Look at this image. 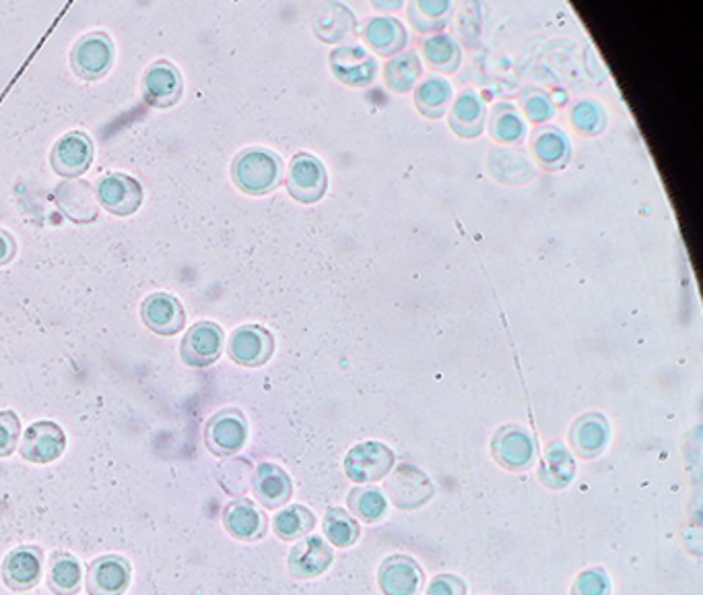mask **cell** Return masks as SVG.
<instances>
[{"instance_id":"obj_1","label":"cell","mask_w":703,"mask_h":595,"mask_svg":"<svg viewBox=\"0 0 703 595\" xmlns=\"http://www.w3.org/2000/svg\"><path fill=\"white\" fill-rule=\"evenodd\" d=\"M232 174L242 191L262 195L274 189L281 179V161L267 149H246L235 158Z\"/></svg>"},{"instance_id":"obj_2","label":"cell","mask_w":703,"mask_h":595,"mask_svg":"<svg viewBox=\"0 0 703 595\" xmlns=\"http://www.w3.org/2000/svg\"><path fill=\"white\" fill-rule=\"evenodd\" d=\"M112 60H114V46L112 40L101 32L83 36L75 44L71 54L75 73L85 81L101 80L110 71Z\"/></svg>"},{"instance_id":"obj_3","label":"cell","mask_w":703,"mask_h":595,"mask_svg":"<svg viewBox=\"0 0 703 595\" xmlns=\"http://www.w3.org/2000/svg\"><path fill=\"white\" fill-rule=\"evenodd\" d=\"M394 453L382 442H363L349 451L345 459V472L357 484H371L391 474Z\"/></svg>"},{"instance_id":"obj_4","label":"cell","mask_w":703,"mask_h":595,"mask_svg":"<svg viewBox=\"0 0 703 595\" xmlns=\"http://www.w3.org/2000/svg\"><path fill=\"white\" fill-rule=\"evenodd\" d=\"M248 424L237 410H223L209 420L205 428V442L211 453L232 457L246 445Z\"/></svg>"},{"instance_id":"obj_5","label":"cell","mask_w":703,"mask_h":595,"mask_svg":"<svg viewBox=\"0 0 703 595\" xmlns=\"http://www.w3.org/2000/svg\"><path fill=\"white\" fill-rule=\"evenodd\" d=\"M41 571H44V556L38 546H32V544L11 550L4 556L0 567L2 581L11 592L34 590L41 579Z\"/></svg>"},{"instance_id":"obj_6","label":"cell","mask_w":703,"mask_h":595,"mask_svg":"<svg viewBox=\"0 0 703 595\" xmlns=\"http://www.w3.org/2000/svg\"><path fill=\"white\" fill-rule=\"evenodd\" d=\"M131 579L133 569L124 556H99L87 569V594L124 595Z\"/></svg>"},{"instance_id":"obj_7","label":"cell","mask_w":703,"mask_h":595,"mask_svg":"<svg viewBox=\"0 0 703 595\" xmlns=\"http://www.w3.org/2000/svg\"><path fill=\"white\" fill-rule=\"evenodd\" d=\"M386 493L391 496L392 505H396L400 511H415L433 496V484L415 465H400L391 479H386Z\"/></svg>"},{"instance_id":"obj_8","label":"cell","mask_w":703,"mask_h":595,"mask_svg":"<svg viewBox=\"0 0 703 595\" xmlns=\"http://www.w3.org/2000/svg\"><path fill=\"white\" fill-rule=\"evenodd\" d=\"M66 447V437L59 424L41 420L32 424L21 438V457L29 463H52L57 461Z\"/></svg>"},{"instance_id":"obj_9","label":"cell","mask_w":703,"mask_h":595,"mask_svg":"<svg viewBox=\"0 0 703 595\" xmlns=\"http://www.w3.org/2000/svg\"><path fill=\"white\" fill-rule=\"evenodd\" d=\"M94 159V143L85 133H66L52 149V168L62 179H75L87 172Z\"/></svg>"},{"instance_id":"obj_10","label":"cell","mask_w":703,"mask_h":595,"mask_svg":"<svg viewBox=\"0 0 703 595\" xmlns=\"http://www.w3.org/2000/svg\"><path fill=\"white\" fill-rule=\"evenodd\" d=\"M98 198L112 216H133L140 207L143 189L137 180L126 174H110L99 180Z\"/></svg>"},{"instance_id":"obj_11","label":"cell","mask_w":703,"mask_h":595,"mask_svg":"<svg viewBox=\"0 0 703 595\" xmlns=\"http://www.w3.org/2000/svg\"><path fill=\"white\" fill-rule=\"evenodd\" d=\"M252 493L264 509L274 511V509H281L283 505L289 502L292 493H294V484L283 467L264 461L256 467L255 474H252Z\"/></svg>"},{"instance_id":"obj_12","label":"cell","mask_w":703,"mask_h":595,"mask_svg":"<svg viewBox=\"0 0 703 595\" xmlns=\"http://www.w3.org/2000/svg\"><path fill=\"white\" fill-rule=\"evenodd\" d=\"M378 581L386 595H417L423 585V571L409 556H391L382 562Z\"/></svg>"},{"instance_id":"obj_13","label":"cell","mask_w":703,"mask_h":595,"mask_svg":"<svg viewBox=\"0 0 703 595\" xmlns=\"http://www.w3.org/2000/svg\"><path fill=\"white\" fill-rule=\"evenodd\" d=\"M223 350V331L215 323H196L182 341V360L188 366H209Z\"/></svg>"},{"instance_id":"obj_14","label":"cell","mask_w":703,"mask_h":595,"mask_svg":"<svg viewBox=\"0 0 703 595\" xmlns=\"http://www.w3.org/2000/svg\"><path fill=\"white\" fill-rule=\"evenodd\" d=\"M182 96V77L170 62H156L143 77V98L153 108H170Z\"/></svg>"},{"instance_id":"obj_15","label":"cell","mask_w":703,"mask_h":595,"mask_svg":"<svg viewBox=\"0 0 703 595\" xmlns=\"http://www.w3.org/2000/svg\"><path fill=\"white\" fill-rule=\"evenodd\" d=\"M331 562H333V550L324 537H304L289 552V573L295 579H313L322 575L331 567Z\"/></svg>"},{"instance_id":"obj_16","label":"cell","mask_w":703,"mask_h":595,"mask_svg":"<svg viewBox=\"0 0 703 595\" xmlns=\"http://www.w3.org/2000/svg\"><path fill=\"white\" fill-rule=\"evenodd\" d=\"M273 338L269 331L256 325L235 329L230 339V356L242 366H260L273 354Z\"/></svg>"},{"instance_id":"obj_17","label":"cell","mask_w":703,"mask_h":595,"mask_svg":"<svg viewBox=\"0 0 703 595\" xmlns=\"http://www.w3.org/2000/svg\"><path fill=\"white\" fill-rule=\"evenodd\" d=\"M493 457L508 470H527L534 459V440L525 428L508 426L493 438Z\"/></svg>"},{"instance_id":"obj_18","label":"cell","mask_w":703,"mask_h":595,"mask_svg":"<svg viewBox=\"0 0 703 595\" xmlns=\"http://www.w3.org/2000/svg\"><path fill=\"white\" fill-rule=\"evenodd\" d=\"M145 325L159 336H176L184 327V308L172 294H151L140 306Z\"/></svg>"},{"instance_id":"obj_19","label":"cell","mask_w":703,"mask_h":595,"mask_svg":"<svg viewBox=\"0 0 703 595\" xmlns=\"http://www.w3.org/2000/svg\"><path fill=\"white\" fill-rule=\"evenodd\" d=\"M287 186L292 195L299 201H316L326 191V172L324 166L308 154L295 156L289 166Z\"/></svg>"},{"instance_id":"obj_20","label":"cell","mask_w":703,"mask_h":595,"mask_svg":"<svg viewBox=\"0 0 703 595\" xmlns=\"http://www.w3.org/2000/svg\"><path fill=\"white\" fill-rule=\"evenodd\" d=\"M223 525L242 542H255L267 534V517L256 509L255 502L239 496L223 511Z\"/></svg>"},{"instance_id":"obj_21","label":"cell","mask_w":703,"mask_h":595,"mask_svg":"<svg viewBox=\"0 0 703 595\" xmlns=\"http://www.w3.org/2000/svg\"><path fill=\"white\" fill-rule=\"evenodd\" d=\"M46 583L54 595H77L83 585L81 562L71 552H54L48 560Z\"/></svg>"},{"instance_id":"obj_22","label":"cell","mask_w":703,"mask_h":595,"mask_svg":"<svg viewBox=\"0 0 703 595\" xmlns=\"http://www.w3.org/2000/svg\"><path fill=\"white\" fill-rule=\"evenodd\" d=\"M571 447L578 456L594 457L605 449L608 440V424L599 414H587L580 417L569 433Z\"/></svg>"},{"instance_id":"obj_23","label":"cell","mask_w":703,"mask_h":595,"mask_svg":"<svg viewBox=\"0 0 703 595\" xmlns=\"http://www.w3.org/2000/svg\"><path fill=\"white\" fill-rule=\"evenodd\" d=\"M334 73L349 85H366L375 73V62L361 48H341L333 54Z\"/></svg>"},{"instance_id":"obj_24","label":"cell","mask_w":703,"mask_h":595,"mask_svg":"<svg viewBox=\"0 0 703 595\" xmlns=\"http://www.w3.org/2000/svg\"><path fill=\"white\" fill-rule=\"evenodd\" d=\"M574 474H576V465H574V459L569 456L566 447L562 442L548 445L545 457L541 461V467H539L541 482L548 488L559 490V488H566L567 484L574 479Z\"/></svg>"},{"instance_id":"obj_25","label":"cell","mask_w":703,"mask_h":595,"mask_svg":"<svg viewBox=\"0 0 703 595\" xmlns=\"http://www.w3.org/2000/svg\"><path fill=\"white\" fill-rule=\"evenodd\" d=\"M316 525V517L306 507H287L274 515L273 530L276 536L285 542H294L299 537L308 536Z\"/></svg>"},{"instance_id":"obj_26","label":"cell","mask_w":703,"mask_h":595,"mask_svg":"<svg viewBox=\"0 0 703 595\" xmlns=\"http://www.w3.org/2000/svg\"><path fill=\"white\" fill-rule=\"evenodd\" d=\"M357 519L343 509H331L324 515V537L336 548H349L359 539Z\"/></svg>"},{"instance_id":"obj_27","label":"cell","mask_w":703,"mask_h":595,"mask_svg":"<svg viewBox=\"0 0 703 595\" xmlns=\"http://www.w3.org/2000/svg\"><path fill=\"white\" fill-rule=\"evenodd\" d=\"M349 509L366 523H375L386 513V498L378 488H355L349 495Z\"/></svg>"},{"instance_id":"obj_28","label":"cell","mask_w":703,"mask_h":595,"mask_svg":"<svg viewBox=\"0 0 703 595\" xmlns=\"http://www.w3.org/2000/svg\"><path fill=\"white\" fill-rule=\"evenodd\" d=\"M366 36L371 46H375L380 52H394L405 44L403 27L394 20L370 21Z\"/></svg>"},{"instance_id":"obj_29","label":"cell","mask_w":703,"mask_h":595,"mask_svg":"<svg viewBox=\"0 0 703 595\" xmlns=\"http://www.w3.org/2000/svg\"><path fill=\"white\" fill-rule=\"evenodd\" d=\"M252 474L255 472L246 459L225 461V465L221 467V486L230 495L244 496L252 484Z\"/></svg>"},{"instance_id":"obj_30","label":"cell","mask_w":703,"mask_h":595,"mask_svg":"<svg viewBox=\"0 0 703 595\" xmlns=\"http://www.w3.org/2000/svg\"><path fill=\"white\" fill-rule=\"evenodd\" d=\"M483 122V108L481 101L474 98L472 94L460 96L456 106H454V124L465 133L470 135L472 131H479Z\"/></svg>"},{"instance_id":"obj_31","label":"cell","mask_w":703,"mask_h":595,"mask_svg":"<svg viewBox=\"0 0 703 595\" xmlns=\"http://www.w3.org/2000/svg\"><path fill=\"white\" fill-rule=\"evenodd\" d=\"M417 73H419V60L415 54L407 52V54L392 60L391 64H388V71H386V77L391 81L392 87L407 89L417 77Z\"/></svg>"},{"instance_id":"obj_32","label":"cell","mask_w":703,"mask_h":595,"mask_svg":"<svg viewBox=\"0 0 703 595\" xmlns=\"http://www.w3.org/2000/svg\"><path fill=\"white\" fill-rule=\"evenodd\" d=\"M571 595H610V579L603 569H588L574 581Z\"/></svg>"},{"instance_id":"obj_33","label":"cell","mask_w":703,"mask_h":595,"mask_svg":"<svg viewBox=\"0 0 703 595\" xmlns=\"http://www.w3.org/2000/svg\"><path fill=\"white\" fill-rule=\"evenodd\" d=\"M448 96V85H446V81L442 80H430L428 83H423L419 87V92H417V99H419L421 108L428 110V112L442 110V106L446 104Z\"/></svg>"},{"instance_id":"obj_34","label":"cell","mask_w":703,"mask_h":595,"mask_svg":"<svg viewBox=\"0 0 703 595\" xmlns=\"http://www.w3.org/2000/svg\"><path fill=\"white\" fill-rule=\"evenodd\" d=\"M21 422L15 412H0V457H9L20 442Z\"/></svg>"},{"instance_id":"obj_35","label":"cell","mask_w":703,"mask_h":595,"mask_svg":"<svg viewBox=\"0 0 703 595\" xmlns=\"http://www.w3.org/2000/svg\"><path fill=\"white\" fill-rule=\"evenodd\" d=\"M536 154L545 163H559L562 159L566 158V139L555 131H545L536 139Z\"/></svg>"},{"instance_id":"obj_36","label":"cell","mask_w":703,"mask_h":595,"mask_svg":"<svg viewBox=\"0 0 703 595\" xmlns=\"http://www.w3.org/2000/svg\"><path fill=\"white\" fill-rule=\"evenodd\" d=\"M601 120H603V114L599 110L596 104L592 101H582L580 106H576L574 110V124L587 133H592L601 126Z\"/></svg>"},{"instance_id":"obj_37","label":"cell","mask_w":703,"mask_h":595,"mask_svg":"<svg viewBox=\"0 0 703 595\" xmlns=\"http://www.w3.org/2000/svg\"><path fill=\"white\" fill-rule=\"evenodd\" d=\"M425 595H467V585L460 576L437 575L431 579Z\"/></svg>"},{"instance_id":"obj_38","label":"cell","mask_w":703,"mask_h":595,"mask_svg":"<svg viewBox=\"0 0 703 595\" xmlns=\"http://www.w3.org/2000/svg\"><path fill=\"white\" fill-rule=\"evenodd\" d=\"M493 131H495L497 139L514 141L525 133V124L520 122V119L514 112H506V114H499L495 119Z\"/></svg>"},{"instance_id":"obj_39","label":"cell","mask_w":703,"mask_h":595,"mask_svg":"<svg viewBox=\"0 0 703 595\" xmlns=\"http://www.w3.org/2000/svg\"><path fill=\"white\" fill-rule=\"evenodd\" d=\"M425 54L433 64H449L452 60L456 59V48L448 38L435 36L425 44Z\"/></svg>"},{"instance_id":"obj_40","label":"cell","mask_w":703,"mask_h":595,"mask_svg":"<svg viewBox=\"0 0 703 595\" xmlns=\"http://www.w3.org/2000/svg\"><path fill=\"white\" fill-rule=\"evenodd\" d=\"M15 253H17V244H15V239L9 234V232H4V230H0V265H7V263H11L13 260V257H15Z\"/></svg>"},{"instance_id":"obj_41","label":"cell","mask_w":703,"mask_h":595,"mask_svg":"<svg viewBox=\"0 0 703 595\" xmlns=\"http://www.w3.org/2000/svg\"><path fill=\"white\" fill-rule=\"evenodd\" d=\"M528 114L530 119L534 120H545L548 119L551 114V108H548L547 99L545 98H534L528 101L527 106Z\"/></svg>"}]
</instances>
